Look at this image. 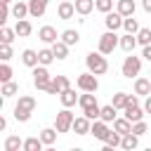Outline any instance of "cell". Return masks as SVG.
<instances>
[{"label":"cell","instance_id":"1","mask_svg":"<svg viewBox=\"0 0 151 151\" xmlns=\"http://www.w3.org/2000/svg\"><path fill=\"white\" fill-rule=\"evenodd\" d=\"M33 111H35V97H31V94H21L19 101H17V106H14V118H17L19 123H26V120L31 118Z\"/></svg>","mask_w":151,"mask_h":151},{"label":"cell","instance_id":"2","mask_svg":"<svg viewBox=\"0 0 151 151\" xmlns=\"http://www.w3.org/2000/svg\"><path fill=\"white\" fill-rule=\"evenodd\" d=\"M85 66H87V71H92L94 76H104V73L109 71L106 54H101L99 50H97V52H90V54L85 57Z\"/></svg>","mask_w":151,"mask_h":151},{"label":"cell","instance_id":"3","mask_svg":"<svg viewBox=\"0 0 151 151\" xmlns=\"http://www.w3.org/2000/svg\"><path fill=\"white\" fill-rule=\"evenodd\" d=\"M116 47H120V35H116V31H106V33L99 35L97 50H99L101 54H113Z\"/></svg>","mask_w":151,"mask_h":151},{"label":"cell","instance_id":"4","mask_svg":"<svg viewBox=\"0 0 151 151\" xmlns=\"http://www.w3.org/2000/svg\"><path fill=\"white\" fill-rule=\"evenodd\" d=\"M139 71H142V57H134L132 52L125 57V61H123V66H120V73H123V78H137L139 76Z\"/></svg>","mask_w":151,"mask_h":151},{"label":"cell","instance_id":"5","mask_svg":"<svg viewBox=\"0 0 151 151\" xmlns=\"http://www.w3.org/2000/svg\"><path fill=\"white\" fill-rule=\"evenodd\" d=\"M50 83H52L50 68H47V66H42V64H38V66L33 68V85H35V90H45V92H47Z\"/></svg>","mask_w":151,"mask_h":151},{"label":"cell","instance_id":"6","mask_svg":"<svg viewBox=\"0 0 151 151\" xmlns=\"http://www.w3.org/2000/svg\"><path fill=\"white\" fill-rule=\"evenodd\" d=\"M73 120H76V116L71 113L68 106H64V109L57 113V118H54V127H57L59 132H71V130H73Z\"/></svg>","mask_w":151,"mask_h":151},{"label":"cell","instance_id":"7","mask_svg":"<svg viewBox=\"0 0 151 151\" xmlns=\"http://www.w3.org/2000/svg\"><path fill=\"white\" fill-rule=\"evenodd\" d=\"M76 85H78L80 92H97V90H99V80H97V76H94L92 71L80 73L78 80H76Z\"/></svg>","mask_w":151,"mask_h":151},{"label":"cell","instance_id":"8","mask_svg":"<svg viewBox=\"0 0 151 151\" xmlns=\"http://www.w3.org/2000/svg\"><path fill=\"white\" fill-rule=\"evenodd\" d=\"M68 87H71V83H68L66 76H52V83H50V87H47V94H61V92L68 90Z\"/></svg>","mask_w":151,"mask_h":151},{"label":"cell","instance_id":"9","mask_svg":"<svg viewBox=\"0 0 151 151\" xmlns=\"http://www.w3.org/2000/svg\"><path fill=\"white\" fill-rule=\"evenodd\" d=\"M123 19H125V17H123L118 9H116V12L111 9L109 14H104V24H106V31H118V28H123Z\"/></svg>","mask_w":151,"mask_h":151},{"label":"cell","instance_id":"10","mask_svg":"<svg viewBox=\"0 0 151 151\" xmlns=\"http://www.w3.org/2000/svg\"><path fill=\"white\" fill-rule=\"evenodd\" d=\"M111 130H109V123L106 120H101V118H97V120H92V127H90V134H94V139H106V134H109Z\"/></svg>","mask_w":151,"mask_h":151},{"label":"cell","instance_id":"11","mask_svg":"<svg viewBox=\"0 0 151 151\" xmlns=\"http://www.w3.org/2000/svg\"><path fill=\"white\" fill-rule=\"evenodd\" d=\"M76 14H78V12H76V2H68V0L59 2V7H57V17H59V19L68 21V19H73Z\"/></svg>","mask_w":151,"mask_h":151},{"label":"cell","instance_id":"12","mask_svg":"<svg viewBox=\"0 0 151 151\" xmlns=\"http://www.w3.org/2000/svg\"><path fill=\"white\" fill-rule=\"evenodd\" d=\"M38 38H40L45 45H52V42H57V40L61 38V33H57L54 26H42V28L38 31Z\"/></svg>","mask_w":151,"mask_h":151},{"label":"cell","instance_id":"13","mask_svg":"<svg viewBox=\"0 0 151 151\" xmlns=\"http://www.w3.org/2000/svg\"><path fill=\"white\" fill-rule=\"evenodd\" d=\"M47 5H50V0H28V12H31V17H33V19L45 17Z\"/></svg>","mask_w":151,"mask_h":151},{"label":"cell","instance_id":"14","mask_svg":"<svg viewBox=\"0 0 151 151\" xmlns=\"http://www.w3.org/2000/svg\"><path fill=\"white\" fill-rule=\"evenodd\" d=\"M123 113H125V118H127V120H132V123L144 120V116H146L144 106H139V104H134V106H125V109H123Z\"/></svg>","mask_w":151,"mask_h":151},{"label":"cell","instance_id":"15","mask_svg":"<svg viewBox=\"0 0 151 151\" xmlns=\"http://www.w3.org/2000/svg\"><path fill=\"white\" fill-rule=\"evenodd\" d=\"M90 127H92V120H90L85 113L73 120V132H76V134H90Z\"/></svg>","mask_w":151,"mask_h":151},{"label":"cell","instance_id":"16","mask_svg":"<svg viewBox=\"0 0 151 151\" xmlns=\"http://www.w3.org/2000/svg\"><path fill=\"white\" fill-rule=\"evenodd\" d=\"M139 42H137V33H125V35H120V50L123 52H134V47H137Z\"/></svg>","mask_w":151,"mask_h":151},{"label":"cell","instance_id":"17","mask_svg":"<svg viewBox=\"0 0 151 151\" xmlns=\"http://www.w3.org/2000/svg\"><path fill=\"white\" fill-rule=\"evenodd\" d=\"M134 94H139V97H149L151 94V80L149 78H134Z\"/></svg>","mask_w":151,"mask_h":151},{"label":"cell","instance_id":"18","mask_svg":"<svg viewBox=\"0 0 151 151\" xmlns=\"http://www.w3.org/2000/svg\"><path fill=\"white\" fill-rule=\"evenodd\" d=\"M21 61H24V66L35 68V66L40 64V57H38V52H35V50H24V52H21Z\"/></svg>","mask_w":151,"mask_h":151},{"label":"cell","instance_id":"19","mask_svg":"<svg viewBox=\"0 0 151 151\" xmlns=\"http://www.w3.org/2000/svg\"><path fill=\"white\" fill-rule=\"evenodd\" d=\"M116 9L123 17H132L134 9H137V5H134V0H116Z\"/></svg>","mask_w":151,"mask_h":151},{"label":"cell","instance_id":"20","mask_svg":"<svg viewBox=\"0 0 151 151\" xmlns=\"http://www.w3.org/2000/svg\"><path fill=\"white\" fill-rule=\"evenodd\" d=\"M12 17H14V19H26V17H31V12H28V2L17 0V2L12 5Z\"/></svg>","mask_w":151,"mask_h":151},{"label":"cell","instance_id":"21","mask_svg":"<svg viewBox=\"0 0 151 151\" xmlns=\"http://www.w3.org/2000/svg\"><path fill=\"white\" fill-rule=\"evenodd\" d=\"M14 31H17V35H19V38H28V35L33 33V26H31V21H28V19H17Z\"/></svg>","mask_w":151,"mask_h":151},{"label":"cell","instance_id":"22","mask_svg":"<svg viewBox=\"0 0 151 151\" xmlns=\"http://www.w3.org/2000/svg\"><path fill=\"white\" fill-rule=\"evenodd\" d=\"M68 47H71V45H66L61 38H59L57 42H52V52H54L57 61H61V59H66V57H68Z\"/></svg>","mask_w":151,"mask_h":151},{"label":"cell","instance_id":"23","mask_svg":"<svg viewBox=\"0 0 151 151\" xmlns=\"http://www.w3.org/2000/svg\"><path fill=\"white\" fill-rule=\"evenodd\" d=\"M59 101H61V106H73V104H78V94H76V90L73 87H68V90H64L61 94H59Z\"/></svg>","mask_w":151,"mask_h":151},{"label":"cell","instance_id":"24","mask_svg":"<svg viewBox=\"0 0 151 151\" xmlns=\"http://www.w3.org/2000/svg\"><path fill=\"white\" fill-rule=\"evenodd\" d=\"M57 134H59L57 127H42V130H40V139H42L45 146H52V144L57 142Z\"/></svg>","mask_w":151,"mask_h":151},{"label":"cell","instance_id":"25","mask_svg":"<svg viewBox=\"0 0 151 151\" xmlns=\"http://www.w3.org/2000/svg\"><path fill=\"white\" fill-rule=\"evenodd\" d=\"M120 139H123V134L116 132V130H111V132L106 134V139H104V151H111V149L120 146Z\"/></svg>","mask_w":151,"mask_h":151},{"label":"cell","instance_id":"26","mask_svg":"<svg viewBox=\"0 0 151 151\" xmlns=\"http://www.w3.org/2000/svg\"><path fill=\"white\" fill-rule=\"evenodd\" d=\"M120 146H123L125 151H132V149H137V146H139V134H134V132H127V134H123V139H120Z\"/></svg>","mask_w":151,"mask_h":151},{"label":"cell","instance_id":"27","mask_svg":"<svg viewBox=\"0 0 151 151\" xmlns=\"http://www.w3.org/2000/svg\"><path fill=\"white\" fill-rule=\"evenodd\" d=\"M113 130L120 132V134H127V132H132V120H127L125 116L123 118H116L113 120Z\"/></svg>","mask_w":151,"mask_h":151},{"label":"cell","instance_id":"28","mask_svg":"<svg viewBox=\"0 0 151 151\" xmlns=\"http://www.w3.org/2000/svg\"><path fill=\"white\" fill-rule=\"evenodd\" d=\"M2 149L5 151H19V149H24V139H19L17 134H9L2 144Z\"/></svg>","mask_w":151,"mask_h":151},{"label":"cell","instance_id":"29","mask_svg":"<svg viewBox=\"0 0 151 151\" xmlns=\"http://www.w3.org/2000/svg\"><path fill=\"white\" fill-rule=\"evenodd\" d=\"M61 40L66 45H78L80 42V33L76 28H66V31H61Z\"/></svg>","mask_w":151,"mask_h":151},{"label":"cell","instance_id":"30","mask_svg":"<svg viewBox=\"0 0 151 151\" xmlns=\"http://www.w3.org/2000/svg\"><path fill=\"white\" fill-rule=\"evenodd\" d=\"M101 120H106V123H113L116 118H118V109L113 106V104H106V106H101V116H99Z\"/></svg>","mask_w":151,"mask_h":151},{"label":"cell","instance_id":"31","mask_svg":"<svg viewBox=\"0 0 151 151\" xmlns=\"http://www.w3.org/2000/svg\"><path fill=\"white\" fill-rule=\"evenodd\" d=\"M42 139H40V134L38 137H28V139H24V151H42Z\"/></svg>","mask_w":151,"mask_h":151},{"label":"cell","instance_id":"32","mask_svg":"<svg viewBox=\"0 0 151 151\" xmlns=\"http://www.w3.org/2000/svg\"><path fill=\"white\" fill-rule=\"evenodd\" d=\"M94 9V0H76V12L80 17H87Z\"/></svg>","mask_w":151,"mask_h":151},{"label":"cell","instance_id":"33","mask_svg":"<svg viewBox=\"0 0 151 151\" xmlns=\"http://www.w3.org/2000/svg\"><path fill=\"white\" fill-rule=\"evenodd\" d=\"M17 92H19V85H17L14 80H7V83H2V90H0L2 99H9V97H14Z\"/></svg>","mask_w":151,"mask_h":151},{"label":"cell","instance_id":"34","mask_svg":"<svg viewBox=\"0 0 151 151\" xmlns=\"http://www.w3.org/2000/svg\"><path fill=\"white\" fill-rule=\"evenodd\" d=\"M78 104H80V109H90V106L97 104V94H94V92H83V94L78 97Z\"/></svg>","mask_w":151,"mask_h":151},{"label":"cell","instance_id":"35","mask_svg":"<svg viewBox=\"0 0 151 151\" xmlns=\"http://www.w3.org/2000/svg\"><path fill=\"white\" fill-rule=\"evenodd\" d=\"M38 57H40V64H42V66H50V64L57 59L54 52H52V45H50V47H42V50L38 52Z\"/></svg>","mask_w":151,"mask_h":151},{"label":"cell","instance_id":"36","mask_svg":"<svg viewBox=\"0 0 151 151\" xmlns=\"http://www.w3.org/2000/svg\"><path fill=\"white\" fill-rule=\"evenodd\" d=\"M127 97H130L127 92H116V94L111 97V104H113V106H116L118 111H123V109L127 106Z\"/></svg>","mask_w":151,"mask_h":151},{"label":"cell","instance_id":"37","mask_svg":"<svg viewBox=\"0 0 151 151\" xmlns=\"http://www.w3.org/2000/svg\"><path fill=\"white\" fill-rule=\"evenodd\" d=\"M123 28H125V33H137V31H139V24H137L134 14H132V17H125V19H123Z\"/></svg>","mask_w":151,"mask_h":151},{"label":"cell","instance_id":"38","mask_svg":"<svg viewBox=\"0 0 151 151\" xmlns=\"http://www.w3.org/2000/svg\"><path fill=\"white\" fill-rule=\"evenodd\" d=\"M14 35H17L14 28H9V26H2V28H0V42H9V45H12Z\"/></svg>","mask_w":151,"mask_h":151},{"label":"cell","instance_id":"39","mask_svg":"<svg viewBox=\"0 0 151 151\" xmlns=\"http://www.w3.org/2000/svg\"><path fill=\"white\" fill-rule=\"evenodd\" d=\"M137 42L144 47V45H151V28H139L137 31Z\"/></svg>","mask_w":151,"mask_h":151},{"label":"cell","instance_id":"40","mask_svg":"<svg viewBox=\"0 0 151 151\" xmlns=\"http://www.w3.org/2000/svg\"><path fill=\"white\" fill-rule=\"evenodd\" d=\"M94 9L101 14H109L113 9V0H94Z\"/></svg>","mask_w":151,"mask_h":151},{"label":"cell","instance_id":"41","mask_svg":"<svg viewBox=\"0 0 151 151\" xmlns=\"http://www.w3.org/2000/svg\"><path fill=\"white\" fill-rule=\"evenodd\" d=\"M12 66L7 64V61H2V66H0V83H7V80H12Z\"/></svg>","mask_w":151,"mask_h":151},{"label":"cell","instance_id":"42","mask_svg":"<svg viewBox=\"0 0 151 151\" xmlns=\"http://www.w3.org/2000/svg\"><path fill=\"white\" fill-rule=\"evenodd\" d=\"M83 113H85L90 120H97V118L101 116V106H99V104H94V106H90V109H83Z\"/></svg>","mask_w":151,"mask_h":151},{"label":"cell","instance_id":"43","mask_svg":"<svg viewBox=\"0 0 151 151\" xmlns=\"http://www.w3.org/2000/svg\"><path fill=\"white\" fill-rule=\"evenodd\" d=\"M12 54H14V52H12L9 42H2V45H0V59H2V61H9V59H12Z\"/></svg>","mask_w":151,"mask_h":151},{"label":"cell","instance_id":"44","mask_svg":"<svg viewBox=\"0 0 151 151\" xmlns=\"http://www.w3.org/2000/svg\"><path fill=\"white\" fill-rule=\"evenodd\" d=\"M132 132L142 137V134H146V132H149V125H146L144 120H137V123H132Z\"/></svg>","mask_w":151,"mask_h":151},{"label":"cell","instance_id":"45","mask_svg":"<svg viewBox=\"0 0 151 151\" xmlns=\"http://www.w3.org/2000/svg\"><path fill=\"white\" fill-rule=\"evenodd\" d=\"M142 57L151 61V45H144V50H142Z\"/></svg>","mask_w":151,"mask_h":151},{"label":"cell","instance_id":"46","mask_svg":"<svg viewBox=\"0 0 151 151\" xmlns=\"http://www.w3.org/2000/svg\"><path fill=\"white\" fill-rule=\"evenodd\" d=\"M144 111H146V113H151V94L144 99Z\"/></svg>","mask_w":151,"mask_h":151},{"label":"cell","instance_id":"47","mask_svg":"<svg viewBox=\"0 0 151 151\" xmlns=\"http://www.w3.org/2000/svg\"><path fill=\"white\" fill-rule=\"evenodd\" d=\"M142 7H144L146 14H151V0H142Z\"/></svg>","mask_w":151,"mask_h":151},{"label":"cell","instance_id":"48","mask_svg":"<svg viewBox=\"0 0 151 151\" xmlns=\"http://www.w3.org/2000/svg\"><path fill=\"white\" fill-rule=\"evenodd\" d=\"M0 2H2V5H12L14 0H0Z\"/></svg>","mask_w":151,"mask_h":151},{"label":"cell","instance_id":"49","mask_svg":"<svg viewBox=\"0 0 151 151\" xmlns=\"http://www.w3.org/2000/svg\"><path fill=\"white\" fill-rule=\"evenodd\" d=\"M149 76H151V73H149Z\"/></svg>","mask_w":151,"mask_h":151}]
</instances>
